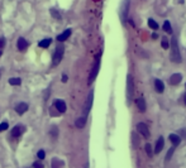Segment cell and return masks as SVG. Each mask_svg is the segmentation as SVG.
Returning <instances> with one entry per match:
<instances>
[{"instance_id":"cell-19","label":"cell","mask_w":186,"mask_h":168,"mask_svg":"<svg viewBox=\"0 0 186 168\" xmlns=\"http://www.w3.org/2000/svg\"><path fill=\"white\" fill-rule=\"evenodd\" d=\"M50 44H51V38H44L43 41H41L39 43H38V45L42 48H47V47H50Z\"/></svg>"},{"instance_id":"cell-1","label":"cell","mask_w":186,"mask_h":168,"mask_svg":"<svg viewBox=\"0 0 186 168\" xmlns=\"http://www.w3.org/2000/svg\"><path fill=\"white\" fill-rule=\"evenodd\" d=\"M170 58H171V61L176 62V63H180L181 62V54H180V51H178L177 39L175 37L171 39V54H170Z\"/></svg>"},{"instance_id":"cell-31","label":"cell","mask_w":186,"mask_h":168,"mask_svg":"<svg viewBox=\"0 0 186 168\" xmlns=\"http://www.w3.org/2000/svg\"><path fill=\"white\" fill-rule=\"evenodd\" d=\"M62 82H67V76L66 75L62 76Z\"/></svg>"},{"instance_id":"cell-17","label":"cell","mask_w":186,"mask_h":168,"mask_svg":"<svg viewBox=\"0 0 186 168\" xmlns=\"http://www.w3.org/2000/svg\"><path fill=\"white\" fill-rule=\"evenodd\" d=\"M75 125H76V128H79V129H82L86 125V116H82V118H79L77 120L75 121Z\"/></svg>"},{"instance_id":"cell-28","label":"cell","mask_w":186,"mask_h":168,"mask_svg":"<svg viewBox=\"0 0 186 168\" xmlns=\"http://www.w3.org/2000/svg\"><path fill=\"white\" fill-rule=\"evenodd\" d=\"M51 14H52L53 17H56L57 19H61V15H59V14L57 13V10H56V9H51Z\"/></svg>"},{"instance_id":"cell-15","label":"cell","mask_w":186,"mask_h":168,"mask_svg":"<svg viewBox=\"0 0 186 168\" xmlns=\"http://www.w3.org/2000/svg\"><path fill=\"white\" fill-rule=\"evenodd\" d=\"M168 139L171 140V143L174 144V147H177V145L181 143V138H180V136H178L177 134H170Z\"/></svg>"},{"instance_id":"cell-12","label":"cell","mask_w":186,"mask_h":168,"mask_svg":"<svg viewBox=\"0 0 186 168\" xmlns=\"http://www.w3.org/2000/svg\"><path fill=\"white\" fill-rule=\"evenodd\" d=\"M154 87H156V91H157L158 94H162V92H163V90H165V85H163V82L161 81V80H158V78L154 80Z\"/></svg>"},{"instance_id":"cell-27","label":"cell","mask_w":186,"mask_h":168,"mask_svg":"<svg viewBox=\"0 0 186 168\" xmlns=\"http://www.w3.org/2000/svg\"><path fill=\"white\" fill-rule=\"evenodd\" d=\"M8 127H9L8 123H1V124H0V133L6 130V129H8Z\"/></svg>"},{"instance_id":"cell-2","label":"cell","mask_w":186,"mask_h":168,"mask_svg":"<svg viewBox=\"0 0 186 168\" xmlns=\"http://www.w3.org/2000/svg\"><path fill=\"white\" fill-rule=\"evenodd\" d=\"M62 57H64V47H62V45H58L53 53V57H52V65L57 66L59 62H61Z\"/></svg>"},{"instance_id":"cell-24","label":"cell","mask_w":186,"mask_h":168,"mask_svg":"<svg viewBox=\"0 0 186 168\" xmlns=\"http://www.w3.org/2000/svg\"><path fill=\"white\" fill-rule=\"evenodd\" d=\"M174 152H175V147H172V148H170V149H168L167 156H166V160H170V159H171V157H172Z\"/></svg>"},{"instance_id":"cell-22","label":"cell","mask_w":186,"mask_h":168,"mask_svg":"<svg viewBox=\"0 0 186 168\" xmlns=\"http://www.w3.org/2000/svg\"><path fill=\"white\" fill-rule=\"evenodd\" d=\"M148 25H149V28H152V29H158V24H157L156 22H154L153 19H148Z\"/></svg>"},{"instance_id":"cell-13","label":"cell","mask_w":186,"mask_h":168,"mask_svg":"<svg viewBox=\"0 0 186 168\" xmlns=\"http://www.w3.org/2000/svg\"><path fill=\"white\" fill-rule=\"evenodd\" d=\"M71 36V29H66L64 33H61L59 36L57 37V41L58 42H65L66 39H68V37Z\"/></svg>"},{"instance_id":"cell-3","label":"cell","mask_w":186,"mask_h":168,"mask_svg":"<svg viewBox=\"0 0 186 168\" xmlns=\"http://www.w3.org/2000/svg\"><path fill=\"white\" fill-rule=\"evenodd\" d=\"M128 81H127V95H128V100L132 99L133 92H134V83H133V77L131 75H128Z\"/></svg>"},{"instance_id":"cell-11","label":"cell","mask_w":186,"mask_h":168,"mask_svg":"<svg viewBox=\"0 0 186 168\" xmlns=\"http://www.w3.org/2000/svg\"><path fill=\"white\" fill-rule=\"evenodd\" d=\"M181 80H182V76L180 73H175V75H172L170 77V83L171 85H178L181 82Z\"/></svg>"},{"instance_id":"cell-18","label":"cell","mask_w":186,"mask_h":168,"mask_svg":"<svg viewBox=\"0 0 186 168\" xmlns=\"http://www.w3.org/2000/svg\"><path fill=\"white\" fill-rule=\"evenodd\" d=\"M64 167V162L62 160H59L57 158L52 159V168H62Z\"/></svg>"},{"instance_id":"cell-10","label":"cell","mask_w":186,"mask_h":168,"mask_svg":"<svg viewBox=\"0 0 186 168\" xmlns=\"http://www.w3.org/2000/svg\"><path fill=\"white\" fill-rule=\"evenodd\" d=\"M23 132H24V127L23 125H17V127H14L13 128V130H12V135L13 136H19V135H22L23 134Z\"/></svg>"},{"instance_id":"cell-6","label":"cell","mask_w":186,"mask_h":168,"mask_svg":"<svg viewBox=\"0 0 186 168\" xmlns=\"http://www.w3.org/2000/svg\"><path fill=\"white\" fill-rule=\"evenodd\" d=\"M137 130H138L141 134L145 136V138H148L149 136V130H148V127L145 124V123H139L137 125Z\"/></svg>"},{"instance_id":"cell-25","label":"cell","mask_w":186,"mask_h":168,"mask_svg":"<svg viewBox=\"0 0 186 168\" xmlns=\"http://www.w3.org/2000/svg\"><path fill=\"white\" fill-rule=\"evenodd\" d=\"M146 152H147V154H148L149 157H152V147H151L149 143H147L146 144Z\"/></svg>"},{"instance_id":"cell-9","label":"cell","mask_w":186,"mask_h":168,"mask_svg":"<svg viewBox=\"0 0 186 168\" xmlns=\"http://www.w3.org/2000/svg\"><path fill=\"white\" fill-rule=\"evenodd\" d=\"M55 106H56V109L58 110V113H65L66 111V104L64 100H57L55 103Z\"/></svg>"},{"instance_id":"cell-4","label":"cell","mask_w":186,"mask_h":168,"mask_svg":"<svg viewBox=\"0 0 186 168\" xmlns=\"http://www.w3.org/2000/svg\"><path fill=\"white\" fill-rule=\"evenodd\" d=\"M93 100H94V91L91 90L89 96H87V100H86V104H85V107H84V113H85V115H87L90 113L91 110V105H93Z\"/></svg>"},{"instance_id":"cell-29","label":"cell","mask_w":186,"mask_h":168,"mask_svg":"<svg viewBox=\"0 0 186 168\" xmlns=\"http://www.w3.org/2000/svg\"><path fill=\"white\" fill-rule=\"evenodd\" d=\"M33 168H43V164L41 162H34L33 163Z\"/></svg>"},{"instance_id":"cell-5","label":"cell","mask_w":186,"mask_h":168,"mask_svg":"<svg viewBox=\"0 0 186 168\" xmlns=\"http://www.w3.org/2000/svg\"><path fill=\"white\" fill-rule=\"evenodd\" d=\"M99 68H100V59L97 58V59H96V65H95V67L93 68V71H91L90 76H89V85H91V83H93V81L95 80L96 75H97V72H99Z\"/></svg>"},{"instance_id":"cell-16","label":"cell","mask_w":186,"mask_h":168,"mask_svg":"<svg viewBox=\"0 0 186 168\" xmlns=\"http://www.w3.org/2000/svg\"><path fill=\"white\" fill-rule=\"evenodd\" d=\"M136 104H137V106H138V109H139V111H146V101H145V99L143 97H139L138 100L136 101Z\"/></svg>"},{"instance_id":"cell-32","label":"cell","mask_w":186,"mask_h":168,"mask_svg":"<svg viewBox=\"0 0 186 168\" xmlns=\"http://www.w3.org/2000/svg\"><path fill=\"white\" fill-rule=\"evenodd\" d=\"M184 104H185V105H186V95H185V96H184Z\"/></svg>"},{"instance_id":"cell-26","label":"cell","mask_w":186,"mask_h":168,"mask_svg":"<svg viewBox=\"0 0 186 168\" xmlns=\"http://www.w3.org/2000/svg\"><path fill=\"white\" fill-rule=\"evenodd\" d=\"M38 158H39V159H44V157H46V152H44V150L43 149H41L39 150V152H38Z\"/></svg>"},{"instance_id":"cell-8","label":"cell","mask_w":186,"mask_h":168,"mask_svg":"<svg viewBox=\"0 0 186 168\" xmlns=\"http://www.w3.org/2000/svg\"><path fill=\"white\" fill-rule=\"evenodd\" d=\"M17 47H18L19 51H26L28 48V42L27 39H24L23 37H20L18 39V43H17Z\"/></svg>"},{"instance_id":"cell-14","label":"cell","mask_w":186,"mask_h":168,"mask_svg":"<svg viewBox=\"0 0 186 168\" xmlns=\"http://www.w3.org/2000/svg\"><path fill=\"white\" fill-rule=\"evenodd\" d=\"M163 138L162 136H160L158 138V140H157V143H156V147H154V153L156 154H158V153L162 150V148H163Z\"/></svg>"},{"instance_id":"cell-21","label":"cell","mask_w":186,"mask_h":168,"mask_svg":"<svg viewBox=\"0 0 186 168\" xmlns=\"http://www.w3.org/2000/svg\"><path fill=\"white\" fill-rule=\"evenodd\" d=\"M163 29L166 30V33H168V34L172 33V28H171V24H170L168 20H166V22L163 23Z\"/></svg>"},{"instance_id":"cell-23","label":"cell","mask_w":186,"mask_h":168,"mask_svg":"<svg viewBox=\"0 0 186 168\" xmlns=\"http://www.w3.org/2000/svg\"><path fill=\"white\" fill-rule=\"evenodd\" d=\"M161 45H162V48H165V50H167V48L170 47V43H168V39H167V38H162Z\"/></svg>"},{"instance_id":"cell-7","label":"cell","mask_w":186,"mask_h":168,"mask_svg":"<svg viewBox=\"0 0 186 168\" xmlns=\"http://www.w3.org/2000/svg\"><path fill=\"white\" fill-rule=\"evenodd\" d=\"M27 110H28V105L26 103H20L15 106V111H17V114H19V115H23Z\"/></svg>"},{"instance_id":"cell-30","label":"cell","mask_w":186,"mask_h":168,"mask_svg":"<svg viewBox=\"0 0 186 168\" xmlns=\"http://www.w3.org/2000/svg\"><path fill=\"white\" fill-rule=\"evenodd\" d=\"M180 133H181V136L186 140V129H181Z\"/></svg>"},{"instance_id":"cell-20","label":"cell","mask_w":186,"mask_h":168,"mask_svg":"<svg viewBox=\"0 0 186 168\" xmlns=\"http://www.w3.org/2000/svg\"><path fill=\"white\" fill-rule=\"evenodd\" d=\"M9 83L13 85V86H18V85L22 83V80H20L19 77H12V78H9Z\"/></svg>"}]
</instances>
